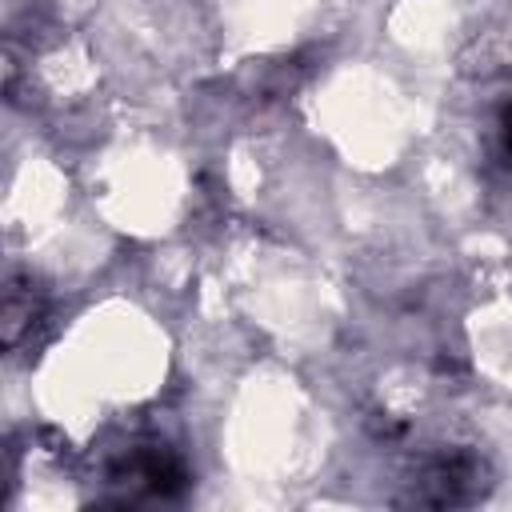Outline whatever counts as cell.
Masks as SVG:
<instances>
[{"label": "cell", "mask_w": 512, "mask_h": 512, "mask_svg": "<svg viewBox=\"0 0 512 512\" xmlns=\"http://www.w3.org/2000/svg\"><path fill=\"white\" fill-rule=\"evenodd\" d=\"M424 496L428 504H468L484 492L480 484V460L468 452H448L424 468Z\"/></svg>", "instance_id": "1"}, {"label": "cell", "mask_w": 512, "mask_h": 512, "mask_svg": "<svg viewBox=\"0 0 512 512\" xmlns=\"http://www.w3.org/2000/svg\"><path fill=\"white\" fill-rule=\"evenodd\" d=\"M128 476H136L144 488H152L156 496H176L188 488V472L184 464L164 448V444H148V448H136L128 456Z\"/></svg>", "instance_id": "2"}, {"label": "cell", "mask_w": 512, "mask_h": 512, "mask_svg": "<svg viewBox=\"0 0 512 512\" xmlns=\"http://www.w3.org/2000/svg\"><path fill=\"white\" fill-rule=\"evenodd\" d=\"M500 136H504V152H508V164H512V104L500 112Z\"/></svg>", "instance_id": "3"}]
</instances>
